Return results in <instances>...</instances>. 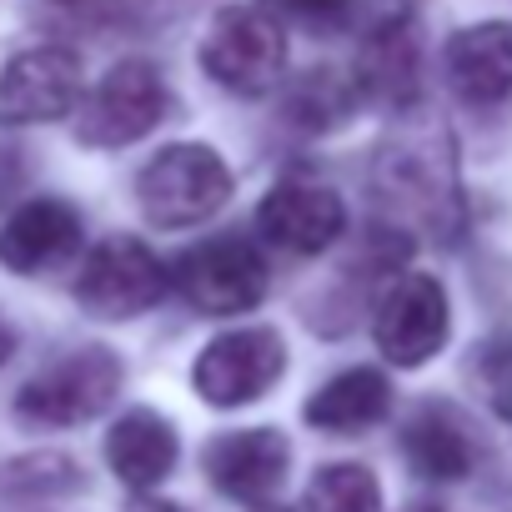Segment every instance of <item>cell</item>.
Listing matches in <instances>:
<instances>
[{"instance_id":"6da1fadb","label":"cell","mask_w":512,"mask_h":512,"mask_svg":"<svg viewBox=\"0 0 512 512\" xmlns=\"http://www.w3.org/2000/svg\"><path fill=\"white\" fill-rule=\"evenodd\" d=\"M136 196H141V211L151 226H166V231L196 226L226 206L231 171L211 146H166L141 166Z\"/></svg>"},{"instance_id":"7a4b0ae2","label":"cell","mask_w":512,"mask_h":512,"mask_svg":"<svg viewBox=\"0 0 512 512\" xmlns=\"http://www.w3.org/2000/svg\"><path fill=\"white\" fill-rule=\"evenodd\" d=\"M201 66L231 96H267L287 71V36L267 6H231L211 21Z\"/></svg>"},{"instance_id":"3957f363","label":"cell","mask_w":512,"mask_h":512,"mask_svg":"<svg viewBox=\"0 0 512 512\" xmlns=\"http://www.w3.org/2000/svg\"><path fill=\"white\" fill-rule=\"evenodd\" d=\"M171 282L181 287V297L196 312L236 317V312H251L267 297V262H262V251L241 236H211V241L176 256Z\"/></svg>"},{"instance_id":"277c9868","label":"cell","mask_w":512,"mask_h":512,"mask_svg":"<svg viewBox=\"0 0 512 512\" xmlns=\"http://www.w3.org/2000/svg\"><path fill=\"white\" fill-rule=\"evenodd\" d=\"M116 387H121V362L91 347V352H71L56 367L36 372L21 387L16 412L36 427H76V422L101 417L116 402Z\"/></svg>"},{"instance_id":"5b68a950","label":"cell","mask_w":512,"mask_h":512,"mask_svg":"<svg viewBox=\"0 0 512 512\" xmlns=\"http://www.w3.org/2000/svg\"><path fill=\"white\" fill-rule=\"evenodd\" d=\"M166 292V267L156 262V251L141 246L136 236H111L101 241L86 267L76 277V302L101 317V322H126L156 307Z\"/></svg>"},{"instance_id":"8992f818","label":"cell","mask_w":512,"mask_h":512,"mask_svg":"<svg viewBox=\"0 0 512 512\" xmlns=\"http://www.w3.org/2000/svg\"><path fill=\"white\" fill-rule=\"evenodd\" d=\"M447 327H452L447 292L427 272H402L382 292L377 317H372V337H377L382 357L397 367H422L427 357H437L447 342Z\"/></svg>"},{"instance_id":"52a82bcc","label":"cell","mask_w":512,"mask_h":512,"mask_svg":"<svg viewBox=\"0 0 512 512\" xmlns=\"http://www.w3.org/2000/svg\"><path fill=\"white\" fill-rule=\"evenodd\" d=\"M282 367H287V347L272 327H236L206 342L191 382L211 407H241L262 397L282 377Z\"/></svg>"},{"instance_id":"ba28073f","label":"cell","mask_w":512,"mask_h":512,"mask_svg":"<svg viewBox=\"0 0 512 512\" xmlns=\"http://www.w3.org/2000/svg\"><path fill=\"white\" fill-rule=\"evenodd\" d=\"M166 116V86L156 66L146 61H121L101 76V86L86 96L76 116V136L86 146H131L141 141L156 121Z\"/></svg>"},{"instance_id":"9c48e42d","label":"cell","mask_w":512,"mask_h":512,"mask_svg":"<svg viewBox=\"0 0 512 512\" xmlns=\"http://www.w3.org/2000/svg\"><path fill=\"white\" fill-rule=\"evenodd\" d=\"M81 101V61L76 51L61 46H36L6 61L0 71V121L11 126H36V121H61Z\"/></svg>"},{"instance_id":"30bf717a","label":"cell","mask_w":512,"mask_h":512,"mask_svg":"<svg viewBox=\"0 0 512 512\" xmlns=\"http://www.w3.org/2000/svg\"><path fill=\"white\" fill-rule=\"evenodd\" d=\"M256 226L262 236L277 246V251H297V256H312V251H327L342 226H347V206L332 186H317V181H282L267 191V201L256 206Z\"/></svg>"},{"instance_id":"8fae6325","label":"cell","mask_w":512,"mask_h":512,"mask_svg":"<svg viewBox=\"0 0 512 512\" xmlns=\"http://www.w3.org/2000/svg\"><path fill=\"white\" fill-rule=\"evenodd\" d=\"M287 437L272 427H246V432H226L206 447V477L221 497L267 507L287 477Z\"/></svg>"},{"instance_id":"7c38bea8","label":"cell","mask_w":512,"mask_h":512,"mask_svg":"<svg viewBox=\"0 0 512 512\" xmlns=\"http://www.w3.org/2000/svg\"><path fill=\"white\" fill-rule=\"evenodd\" d=\"M442 71L462 106H477V111L507 106L512 101V26L487 21V26L457 31L442 51Z\"/></svg>"},{"instance_id":"4fadbf2b","label":"cell","mask_w":512,"mask_h":512,"mask_svg":"<svg viewBox=\"0 0 512 512\" xmlns=\"http://www.w3.org/2000/svg\"><path fill=\"white\" fill-rule=\"evenodd\" d=\"M76 246H81V216L66 201L41 196L11 211V221L0 226V267H11L21 277H41L61 267Z\"/></svg>"},{"instance_id":"5bb4252c","label":"cell","mask_w":512,"mask_h":512,"mask_svg":"<svg viewBox=\"0 0 512 512\" xmlns=\"http://www.w3.org/2000/svg\"><path fill=\"white\" fill-rule=\"evenodd\" d=\"M106 462L136 492L166 482L171 467H176V432H171V422L156 417V412H146V407L126 412L111 427V437H106Z\"/></svg>"},{"instance_id":"9a60e30c","label":"cell","mask_w":512,"mask_h":512,"mask_svg":"<svg viewBox=\"0 0 512 512\" xmlns=\"http://www.w3.org/2000/svg\"><path fill=\"white\" fill-rule=\"evenodd\" d=\"M402 452L412 462L417 477L427 482H457L477 467V447H472V432L462 427L457 412L447 407H422L407 427H402Z\"/></svg>"},{"instance_id":"2e32d148","label":"cell","mask_w":512,"mask_h":512,"mask_svg":"<svg viewBox=\"0 0 512 512\" xmlns=\"http://www.w3.org/2000/svg\"><path fill=\"white\" fill-rule=\"evenodd\" d=\"M392 412V387L382 372L372 367H352L337 372L312 402H307V422L322 432H367Z\"/></svg>"},{"instance_id":"e0dca14e","label":"cell","mask_w":512,"mask_h":512,"mask_svg":"<svg viewBox=\"0 0 512 512\" xmlns=\"http://www.w3.org/2000/svg\"><path fill=\"white\" fill-rule=\"evenodd\" d=\"M307 512H382V487L367 467L337 462V467H322L312 477Z\"/></svg>"},{"instance_id":"ac0fdd59","label":"cell","mask_w":512,"mask_h":512,"mask_svg":"<svg viewBox=\"0 0 512 512\" xmlns=\"http://www.w3.org/2000/svg\"><path fill=\"white\" fill-rule=\"evenodd\" d=\"M352 96H357V86H342L337 71H312V76L302 81L297 101H292V116H297L302 126H327V121H337V116L347 111Z\"/></svg>"},{"instance_id":"d6986e66","label":"cell","mask_w":512,"mask_h":512,"mask_svg":"<svg viewBox=\"0 0 512 512\" xmlns=\"http://www.w3.org/2000/svg\"><path fill=\"white\" fill-rule=\"evenodd\" d=\"M412 11H417V0H357L352 16L362 21L367 36H382V31H402L412 26Z\"/></svg>"},{"instance_id":"ffe728a7","label":"cell","mask_w":512,"mask_h":512,"mask_svg":"<svg viewBox=\"0 0 512 512\" xmlns=\"http://www.w3.org/2000/svg\"><path fill=\"white\" fill-rule=\"evenodd\" d=\"M272 16H292V21H312V26H327V21H347L357 0H262Z\"/></svg>"},{"instance_id":"44dd1931","label":"cell","mask_w":512,"mask_h":512,"mask_svg":"<svg viewBox=\"0 0 512 512\" xmlns=\"http://www.w3.org/2000/svg\"><path fill=\"white\" fill-rule=\"evenodd\" d=\"M482 382H487V402H492L502 417H512V347H507V352H492V357L482 362Z\"/></svg>"},{"instance_id":"7402d4cb","label":"cell","mask_w":512,"mask_h":512,"mask_svg":"<svg viewBox=\"0 0 512 512\" xmlns=\"http://www.w3.org/2000/svg\"><path fill=\"white\" fill-rule=\"evenodd\" d=\"M11 357H16V332L6 327V317H0V367H6Z\"/></svg>"},{"instance_id":"603a6c76","label":"cell","mask_w":512,"mask_h":512,"mask_svg":"<svg viewBox=\"0 0 512 512\" xmlns=\"http://www.w3.org/2000/svg\"><path fill=\"white\" fill-rule=\"evenodd\" d=\"M131 512H181V507H171V502H161V497H141Z\"/></svg>"},{"instance_id":"cb8c5ba5","label":"cell","mask_w":512,"mask_h":512,"mask_svg":"<svg viewBox=\"0 0 512 512\" xmlns=\"http://www.w3.org/2000/svg\"><path fill=\"white\" fill-rule=\"evenodd\" d=\"M262 512H307V507H262Z\"/></svg>"},{"instance_id":"d4e9b609","label":"cell","mask_w":512,"mask_h":512,"mask_svg":"<svg viewBox=\"0 0 512 512\" xmlns=\"http://www.w3.org/2000/svg\"><path fill=\"white\" fill-rule=\"evenodd\" d=\"M412 512H442V507H412Z\"/></svg>"},{"instance_id":"484cf974","label":"cell","mask_w":512,"mask_h":512,"mask_svg":"<svg viewBox=\"0 0 512 512\" xmlns=\"http://www.w3.org/2000/svg\"><path fill=\"white\" fill-rule=\"evenodd\" d=\"M66 6H71V0H66Z\"/></svg>"}]
</instances>
